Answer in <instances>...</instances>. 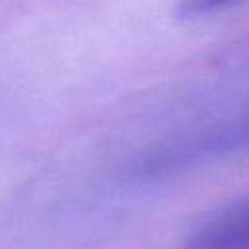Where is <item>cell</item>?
Masks as SVG:
<instances>
[{"label": "cell", "mask_w": 249, "mask_h": 249, "mask_svg": "<svg viewBox=\"0 0 249 249\" xmlns=\"http://www.w3.org/2000/svg\"><path fill=\"white\" fill-rule=\"evenodd\" d=\"M200 249H237L249 245V196L216 214L198 233Z\"/></svg>", "instance_id": "6da1fadb"}, {"label": "cell", "mask_w": 249, "mask_h": 249, "mask_svg": "<svg viewBox=\"0 0 249 249\" xmlns=\"http://www.w3.org/2000/svg\"><path fill=\"white\" fill-rule=\"evenodd\" d=\"M237 2H241V0H179L177 16L179 18H196V16L212 14L222 8L233 6Z\"/></svg>", "instance_id": "7a4b0ae2"}]
</instances>
